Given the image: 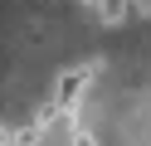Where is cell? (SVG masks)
I'll list each match as a JSON object with an SVG mask.
<instances>
[{
    "label": "cell",
    "instance_id": "cell-1",
    "mask_svg": "<svg viewBox=\"0 0 151 146\" xmlns=\"http://www.w3.org/2000/svg\"><path fill=\"white\" fill-rule=\"evenodd\" d=\"M93 83V68L88 63H78V68H68V73L59 78V88H54V102H59V112H73L78 107V97H83V88Z\"/></svg>",
    "mask_w": 151,
    "mask_h": 146
},
{
    "label": "cell",
    "instance_id": "cell-2",
    "mask_svg": "<svg viewBox=\"0 0 151 146\" xmlns=\"http://www.w3.org/2000/svg\"><path fill=\"white\" fill-rule=\"evenodd\" d=\"M98 5V19L102 24H122V19L132 15V0H93Z\"/></svg>",
    "mask_w": 151,
    "mask_h": 146
},
{
    "label": "cell",
    "instance_id": "cell-3",
    "mask_svg": "<svg viewBox=\"0 0 151 146\" xmlns=\"http://www.w3.org/2000/svg\"><path fill=\"white\" fill-rule=\"evenodd\" d=\"M39 141H44V127L29 117V122H24L20 132H15V141H10V146H39Z\"/></svg>",
    "mask_w": 151,
    "mask_h": 146
},
{
    "label": "cell",
    "instance_id": "cell-4",
    "mask_svg": "<svg viewBox=\"0 0 151 146\" xmlns=\"http://www.w3.org/2000/svg\"><path fill=\"white\" fill-rule=\"evenodd\" d=\"M68 146H98V141H93L88 127H73V141H68Z\"/></svg>",
    "mask_w": 151,
    "mask_h": 146
},
{
    "label": "cell",
    "instance_id": "cell-5",
    "mask_svg": "<svg viewBox=\"0 0 151 146\" xmlns=\"http://www.w3.org/2000/svg\"><path fill=\"white\" fill-rule=\"evenodd\" d=\"M15 141V132H10V127H0V146H10Z\"/></svg>",
    "mask_w": 151,
    "mask_h": 146
}]
</instances>
